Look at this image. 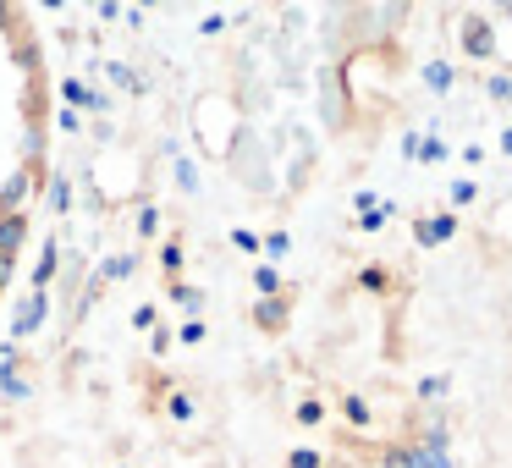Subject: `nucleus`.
Masks as SVG:
<instances>
[{"label": "nucleus", "mask_w": 512, "mask_h": 468, "mask_svg": "<svg viewBox=\"0 0 512 468\" xmlns=\"http://www.w3.org/2000/svg\"><path fill=\"white\" fill-rule=\"evenodd\" d=\"M320 116H325V127L331 133H342L347 127V116H353V100H347V72L342 67H320Z\"/></svg>", "instance_id": "7ed1b4c3"}, {"label": "nucleus", "mask_w": 512, "mask_h": 468, "mask_svg": "<svg viewBox=\"0 0 512 468\" xmlns=\"http://www.w3.org/2000/svg\"><path fill=\"white\" fill-rule=\"evenodd\" d=\"M424 89H430V94H452L457 89L452 61H430V67H424Z\"/></svg>", "instance_id": "4be33fe9"}, {"label": "nucleus", "mask_w": 512, "mask_h": 468, "mask_svg": "<svg viewBox=\"0 0 512 468\" xmlns=\"http://www.w3.org/2000/svg\"><path fill=\"white\" fill-rule=\"evenodd\" d=\"M45 199H50V210H56V215H72V210H78V204H72V177H67V171L45 177Z\"/></svg>", "instance_id": "aec40b11"}, {"label": "nucleus", "mask_w": 512, "mask_h": 468, "mask_svg": "<svg viewBox=\"0 0 512 468\" xmlns=\"http://www.w3.org/2000/svg\"><path fill=\"white\" fill-rule=\"evenodd\" d=\"M353 287H358V292H369V298H391V292H397V276H391V270L380 265V259H369V265H358Z\"/></svg>", "instance_id": "9d476101"}, {"label": "nucleus", "mask_w": 512, "mask_h": 468, "mask_svg": "<svg viewBox=\"0 0 512 468\" xmlns=\"http://www.w3.org/2000/svg\"><path fill=\"white\" fill-rule=\"evenodd\" d=\"M133 226H138V237H160V226H166V215H160V204H138V215H133Z\"/></svg>", "instance_id": "bb28decb"}, {"label": "nucleus", "mask_w": 512, "mask_h": 468, "mask_svg": "<svg viewBox=\"0 0 512 468\" xmlns=\"http://www.w3.org/2000/svg\"><path fill=\"white\" fill-rule=\"evenodd\" d=\"M452 160V149L441 144V133H424V144H419V166H446Z\"/></svg>", "instance_id": "c85d7f7f"}, {"label": "nucleus", "mask_w": 512, "mask_h": 468, "mask_svg": "<svg viewBox=\"0 0 512 468\" xmlns=\"http://www.w3.org/2000/svg\"><path fill=\"white\" fill-rule=\"evenodd\" d=\"M204 34H210V39H215V34H226V17H221V12H210V17H204Z\"/></svg>", "instance_id": "79ce46f5"}, {"label": "nucleus", "mask_w": 512, "mask_h": 468, "mask_svg": "<svg viewBox=\"0 0 512 468\" xmlns=\"http://www.w3.org/2000/svg\"><path fill=\"white\" fill-rule=\"evenodd\" d=\"M94 17H100V23H116V17H122V6H116V0H105V6H94Z\"/></svg>", "instance_id": "a19ab883"}, {"label": "nucleus", "mask_w": 512, "mask_h": 468, "mask_svg": "<svg viewBox=\"0 0 512 468\" xmlns=\"http://www.w3.org/2000/svg\"><path fill=\"white\" fill-rule=\"evenodd\" d=\"M457 39H463V56L468 61H496V50H501V39H496V23L490 17H479V12H468L463 17V28H457Z\"/></svg>", "instance_id": "20e7f679"}, {"label": "nucleus", "mask_w": 512, "mask_h": 468, "mask_svg": "<svg viewBox=\"0 0 512 468\" xmlns=\"http://www.w3.org/2000/svg\"><path fill=\"white\" fill-rule=\"evenodd\" d=\"M12 281H17V259H0V298L12 292Z\"/></svg>", "instance_id": "ea45409f"}, {"label": "nucleus", "mask_w": 512, "mask_h": 468, "mask_svg": "<svg viewBox=\"0 0 512 468\" xmlns=\"http://www.w3.org/2000/svg\"><path fill=\"white\" fill-rule=\"evenodd\" d=\"M50 116H56L61 133H83V116H78V111H50Z\"/></svg>", "instance_id": "4c0bfd02"}, {"label": "nucleus", "mask_w": 512, "mask_h": 468, "mask_svg": "<svg viewBox=\"0 0 512 468\" xmlns=\"http://www.w3.org/2000/svg\"><path fill=\"white\" fill-rule=\"evenodd\" d=\"M160 270H166V281H182V270H188V237L182 232H171L160 243Z\"/></svg>", "instance_id": "4468645a"}, {"label": "nucleus", "mask_w": 512, "mask_h": 468, "mask_svg": "<svg viewBox=\"0 0 512 468\" xmlns=\"http://www.w3.org/2000/svg\"><path fill=\"white\" fill-rule=\"evenodd\" d=\"M61 265H67V254H61V243L50 237L45 254H39V265H34V292H50V281L61 276Z\"/></svg>", "instance_id": "dca6fc26"}, {"label": "nucleus", "mask_w": 512, "mask_h": 468, "mask_svg": "<svg viewBox=\"0 0 512 468\" xmlns=\"http://www.w3.org/2000/svg\"><path fill=\"white\" fill-rule=\"evenodd\" d=\"M292 424H298V430H320V424H331V402H325L320 391H309V397L292 408Z\"/></svg>", "instance_id": "ddd939ff"}, {"label": "nucleus", "mask_w": 512, "mask_h": 468, "mask_svg": "<svg viewBox=\"0 0 512 468\" xmlns=\"http://www.w3.org/2000/svg\"><path fill=\"white\" fill-rule=\"evenodd\" d=\"M28 243V215H0V259H23Z\"/></svg>", "instance_id": "f8f14e48"}, {"label": "nucleus", "mask_w": 512, "mask_h": 468, "mask_svg": "<svg viewBox=\"0 0 512 468\" xmlns=\"http://www.w3.org/2000/svg\"><path fill=\"white\" fill-rule=\"evenodd\" d=\"M105 78L116 83V89H127V94H138V100H144L149 94V78L138 67H127V61H111V67H105Z\"/></svg>", "instance_id": "6ab92c4d"}, {"label": "nucleus", "mask_w": 512, "mask_h": 468, "mask_svg": "<svg viewBox=\"0 0 512 468\" xmlns=\"http://www.w3.org/2000/svg\"><path fill=\"white\" fill-rule=\"evenodd\" d=\"M479 199V182H468V177H457L452 182V193H446V204H452V215L463 210V204H474Z\"/></svg>", "instance_id": "473e14b6"}, {"label": "nucleus", "mask_w": 512, "mask_h": 468, "mask_svg": "<svg viewBox=\"0 0 512 468\" xmlns=\"http://www.w3.org/2000/svg\"><path fill=\"white\" fill-rule=\"evenodd\" d=\"M28 397H34V380H28V375H17V380L0 386V402H28Z\"/></svg>", "instance_id": "72a5a7b5"}, {"label": "nucleus", "mask_w": 512, "mask_h": 468, "mask_svg": "<svg viewBox=\"0 0 512 468\" xmlns=\"http://www.w3.org/2000/svg\"><path fill=\"white\" fill-rule=\"evenodd\" d=\"M45 155H50V127H23V160H17V166L45 177Z\"/></svg>", "instance_id": "9b49d317"}, {"label": "nucleus", "mask_w": 512, "mask_h": 468, "mask_svg": "<svg viewBox=\"0 0 512 468\" xmlns=\"http://www.w3.org/2000/svg\"><path fill=\"white\" fill-rule=\"evenodd\" d=\"M0 23H6V50H12V61L28 72V78H45V45H39V34L28 28V17L0 6Z\"/></svg>", "instance_id": "f03ea898"}, {"label": "nucleus", "mask_w": 512, "mask_h": 468, "mask_svg": "<svg viewBox=\"0 0 512 468\" xmlns=\"http://www.w3.org/2000/svg\"><path fill=\"white\" fill-rule=\"evenodd\" d=\"M375 463L380 468H419V452H413V441H391L375 452Z\"/></svg>", "instance_id": "412c9836"}, {"label": "nucleus", "mask_w": 512, "mask_h": 468, "mask_svg": "<svg viewBox=\"0 0 512 468\" xmlns=\"http://www.w3.org/2000/svg\"><path fill=\"white\" fill-rule=\"evenodd\" d=\"M204 336H210V325H204V320H182L177 331H171V342H182V347H199Z\"/></svg>", "instance_id": "2f4dec72"}, {"label": "nucleus", "mask_w": 512, "mask_h": 468, "mask_svg": "<svg viewBox=\"0 0 512 468\" xmlns=\"http://www.w3.org/2000/svg\"><path fill=\"white\" fill-rule=\"evenodd\" d=\"M155 325H160V309H155V303H138V309H133V331H155Z\"/></svg>", "instance_id": "f704fd0d"}, {"label": "nucleus", "mask_w": 512, "mask_h": 468, "mask_svg": "<svg viewBox=\"0 0 512 468\" xmlns=\"http://www.w3.org/2000/svg\"><path fill=\"white\" fill-rule=\"evenodd\" d=\"M496 149H501V155L512 160V127H501V133H496Z\"/></svg>", "instance_id": "37998d69"}, {"label": "nucleus", "mask_w": 512, "mask_h": 468, "mask_svg": "<svg viewBox=\"0 0 512 468\" xmlns=\"http://www.w3.org/2000/svg\"><path fill=\"white\" fill-rule=\"evenodd\" d=\"M149 353L166 358V353H171V331H160V325H155V331H149Z\"/></svg>", "instance_id": "58836bf2"}, {"label": "nucleus", "mask_w": 512, "mask_h": 468, "mask_svg": "<svg viewBox=\"0 0 512 468\" xmlns=\"http://www.w3.org/2000/svg\"><path fill=\"white\" fill-rule=\"evenodd\" d=\"M254 292H259V298H281V292H292V287L281 281L276 265H254Z\"/></svg>", "instance_id": "5701e85b"}, {"label": "nucleus", "mask_w": 512, "mask_h": 468, "mask_svg": "<svg viewBox=\"0 0 512 468\" xmlns=\"http://www.w3.org/2000/svg\"><path fill=\"white\" fill-rule=\"evenodd\" d=\"M133 270H138V254H105L100 265L89 270V276L100 281V287H111V281H127V276H133Z\"/></svg>", "instance_id": "2eb2a0df"}, {"label": "nucleus", "mask_w": 512, "mask_h": 468, "mask_svg": "<svg viewBox=\"0 0 512 468\" xmlns=\"http://www.w3.org/2000/svg\"><path fill=\"white\" fill-rule=\"evenodd\" d=\"M226 171H232L243 188H254V193L276 188V177L265 171V144H259L254 127H237V133H232V144H226Z\"/></svg>", "instance_id": "f257e3e1"}, {"label": "nucleus", "mask_w": 512, "mask_h": 468, "mask_svg": "<svg viewBox=\"0 0 512 468\" xmlns=\"http://www.w3.org/2000/svg\"><path fill=\"white\" fill-rule=\"evenodd\" d=\"M171 177H177V188H182V193H199V160L171 155Z\"/></svg>", "instance_id": "393cba45"}, {"label": "nucleus", "mask_w": 512, "mask_h": 468, "mask_svg": "<svg viewBox=\"0 0 512 468\" xmlns=\"http://www.w3.org/2000/svg\"><path fill=\"white\" fill-rule=\"evenodd\" d=\"M259 254H265V265H281V259L292 254V237L276 226V232H265V237H259Z\"/></svg>", "instance_id": "b1692460"}, {"label": "nucleus", "mask_w": 512, "mask_h": 468, "mask_svg": "<svg viewBox=\"0 0 512 468\" xmlns=\"http://www.w3.org/2000/svg\"><path fill=\"white\" fill-rule=\"evenodd\" d=\"M485 94L496 105H512V72H485Z\"/></svg>", "instance_id": "7c9ffc66"}, {"label": "nucleus", "mask_w": 512, "mask_h": 468, "mask_svg": "<svg viewBox=\"0 0 512 468\" xmlns=\"http://www.w3.org/2000/svg\"><path fill=\"white\" fill-rule=\"evenodd\" d=\"M45 188V177L28 166H12V177L0 182V215H28V199Z\"/></svg>", "instance_id": "423d86ee"}, {"label": "nucleus", "mask_w": 512, "mask_h": 468, "mask_svg": "<svg viewBox=\"0 0 512 468\" xmlns=\"http://www.w3.org/2000/svg\"><path fill=\"white\" fill-rule=\"evenodd\" d=\"M50 320V292H34L28 287L23 298H17V309H12V336H6V342H17L23 347L28 336H39V325Z\"/></svg>", "instance_id": "39448f33"}, {"label": "nucleus", "mask_w": 512, "mask_h": 468, "mask_svg": "<svg viewBox=\"0 0 512 468\" xmlns=\"http://www.w3.org/2000/svg\"><path fill=\"white\" fill-rule=\"evenodd\" d=\"M419 144H424V127H408L402 133V160H419Z\"/></svg>", "instance_id": "e433bc0d"}, {"label": "nucleus", "mask_w": 512, "mask_h": 468, "mask_svg": "<svg viewBox=\"0 0 512 468\" xmlns=\"http://www.w3.org/2000/svg\"><path fill=\"white\" fill-rule=\"evenodd\" d=\"M342 424L347 430H369L375 424V408H369L364 391H342Z\"/></svg>", "instance_id": "f3484780"}, {"label": "nucleus", "mask_w": 512, "mask_h": 468, "mask_svg": "<svg viewBox=\"0 0 512 468\" xmlns=\"http://www.w3.org/2000/svg\"><path fill=\"white\" fill-rule=\"evenodd\" d=\"M287 468H331V463H325L320 446H292V452H287Z\"/></svg>", "instance_id": "c756f323"}, {"label": "nucleus", "mask_w": 512, "mask_h": 468, "mask_svg": "<svg viewBox=\"0 0 512 468\" xmlns=\"http://www.w3.org/2000/svg\"><path fill=\"white\" fill-rule=\"evenodd\" d=\"M17 375H28V369H23V347L0 342V386H6V380H17Z\"/></svg>", "instance_id": "a878e982"}, {"label": "nucleus", "mask_w": 512, "mask_h": 468, "mask_svg": "<svg viewBox=\"0 0 512 468\" xmlns=\"http://www.w3.org/2000/svg\"><path fill=\"white\" fill-rule=\"evenodd\" d=\"M457 237V215L452 210H435V215H419L413 221V243L419 248H446Z\"/></svg>", "instance_id": "6e6552de"}, {"label": "nucleus", "mask_w": 512, "mask_h": 468, "mask_svg": "<svg viewBox=\"0 0 512 468\" xmlns=\"http://www.w3.org/2000/svg\"><path fill=\"white\" fill-rule=\"evenodd\" d=\"M413 397H419V402H441V397H452V375H424L419 386H413Z\"/></svg>", "instance_id": "cd10ccee"}, {"label": "nucleus", "mask_w": 512, "mask_h": 468, "mask_svg": "<svg viewBox=\"0 0 512 468\" xmlns=\"http://www.w3.org/2000/svg\"><path fill=\"white\" fill-rule=\"evenodd\" d=\"M166 303H177L188 320H204V309H210V292L193 287V281H166Z\"/></svg>", "instance_id": "1a4fd4ad"}, {"label": "nucleus", "mask_w": 512, "mask_h": 468, "mask_svg": "<svg viewBox=\"0 0 512 468\" xmlns=\"http://www.w3.org/2000/svg\"><path fill=\"white\" fill-rule=\"evenodd\" d=\"M232 248H237V254H259V232H248V226H232Z\"/></svg>", "instance_id": "c9c22d12"}, {"label": "nucleus", "mask_w": 512, "mask_h": 468, "mask_svg": "<svg viewBox=\"0 0 512 468\" xmlns=\"http://www.w3.org/2000/svg\"><path fill=\"white\" fill-rule=\"evenodd\" d=\"M248 320H254L259 336H287V325H292V292H281V298H254Z\"/></svg>", "instance_id": "0eeeda50"}, {"label": "nucleus", "mask_w": 512, "mask_h": 468, "mask_svg": "<svg viewBox=\"0 0 512 468\" xmlns=\"http://www.w3.org/2000/svg\"><path fill=\"white\" fill-rule=\"evenodd\" d=\"M160 413H166L171 424H193V419H199V402H193L182 386H171V391H166V402H160Z\"/></svg>", "instance_id": "a211bd4d"}]
</instances>
